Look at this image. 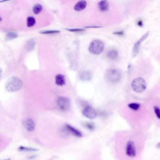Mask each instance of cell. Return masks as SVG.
I'll return each instance as SVG.
<instances>
[{
  "label": "cell",
  "mask_w": 160,
  "mask_h": 160,
  "mask_svg": "<svg viewBox=\"0 0 160 160\" xmlns=\"http://www.w3.org/2000/svg\"><path fill=\"white\" fill-rule=\"evenodd\" d=\"M1 75H2V70H1V69L0 68V79L1 78Z\"/></svg>",
  "instance_id": "f1b7e54d"
},
{
  "label": "cell",
  "mask_w": 160,
  "mask_h": 160,
  "mask_svg": "<svg viewBox=\"0 0 160 160\" xmlns=\"http://www.w3.org/2000/svg\"><path fill=\"white\" fill-rule=\"evenodd\" d=\"M107 57L111 60H116L118 58V57H119L118 51L115 49L111 50L108 53Z\"/></svg>",
  "instance_id": "5bb4252c"
},
{
  "label": "cell",
  "mask_w": 160,
  "mask_h": 160,
  "mask_svg": "<svg viewBox=\"0 0 160 160\" xmlns=\"http://www.w3.org/2000/svg\"><path fill=\"white\" fill-rule=\"evenodd\" d=\"M83 116L89 119H94L97 117V112L94 108L90 105H87L83 109L82 112Z\"/></svg>",
  "instance_id": "52a82bcc"
},
{
  "label": "cell",
  "mask_w": 160,
  "mask_h": 160,
  "mask_svg": "<svg viewBox=\"0 0 160 160\" xmlns=\"http://www.w3.org/2000/svg\"><path fill=\"white\" fill-rule=\"evenodd\" d=\"M128 107L131 110L137 111L140 108V104L137 103H131L128 105Z\"/></svg>",
  "instance_id": "ffe728a7"
},
{
  "label": "cell",
  "mask_w": 160,
  "mask_h": 160,
  "mask_svg": "<svg viewBox=\"0 0 160 160\" xmlns=\"http://www.w3.org/2000/svg\"><path fill=\"white\" fill-rule=\"evenodd\" d=\"M66 30H67V31H70V32H82V31H83L84 30L83 29H66Z\"/></svg>",
  "instance_id": "d4e9b609"
},
{
  "label": "cell",
  "mask_w": 160,
  "mask_h": 160,
  "mask_svg": "<svg viewBox=\"0 0 160 160\" xmlns=\"http://www.w3.org/2000/svg\"><path fill=\"white\" fill-rule=\"evenodd\" d=\"M137 25L138 26H140V27H142L143 26V22L141 20H139L137 22Z\"/></svg>",
  "instance_id": "484cf974"
},
{
  "label": "cell",
  "mask_w": 160,
  "mask_h": 160,
  "mask_svg": "<svg viewBox=\"0 0 160 160\" xmlns=\"http://www.w3.org/2000/svg\"><path fill=\"white\" fill-rule=\"evenodd\" d=\"M57 105L60 110L63 111H67L70 108V101L69 99L65 97H59L57 100Z\"/></svg>",
  "instance_id": "5b68a950"
},
{
  "label": "cell",
  "mask_w": 160,
  "mask_h": 160,
  "mask_svg": "<svg viewBox=\"0 0 160 160\" xmlns=\"http://www.w3.org/2000/svg\"><path fill=\"white\" fill-rule=\"evenodd\" d=\"M23 124L26 130L29 132H33L35 129V123L32 118H26L23 120Z\"/></svg>",
  "instance_id": "9c48e42d"
},
{
  "label": "cell",
  "mask_w": 160,
  "mask_h": 160,
  "mask_svg": "<svg viewBox=\"0 0 160 160\" xmlns=\"http://www.w3.org/2000/svg\"><path fill=\"white\" fill-rule=\"evenodd\" d=\"M126 154L129 157L134 158L137 155V149L135 142L133 141H127L126 147Z\"/></svg>",
  "instance_id": "8992f818"
},
{
  "label": "cell",
  "mask_w": 160,
  "mask_h": 160,
  "mask_svg": "<svg viewBox=\"0 0 160 160\" xmlns=\"http://www.w3.org/2000/svg\"><path fill=\"white\" fill-rule=\"evenodd\" d=\"M1 21V17H0V21Z\"/></svg>",
  "instance_id": "4dcf8cb0"
},
{
  "label": "cell",
  "mask_w": 160,
  "mask_h": 160,
  "mask_svg": "<svg viewBox=\"0 0 160 160\" xmlns=\"http://www.w3.org/2000/svg\"><path fill=\"white\" fill-rule=\"evenodd\" d=\"M10 160V159H8V160Z\"/></svg>",
  "instance_id": "1f68e13d"
},
{
  "label": "cell",
  "mask_w": 160,
  "mask_h": 160,
  "mask_svg": "<svg viewBox=\"0 0 160 160\" xmlns=\"http://www.w3.org/2000/svg\"><path fill=\"white\" fill-rule=\"evenodd\" d=\"M36 19L33 17H29L27 19V26L28 27H32L36 24Z\"/></svg>",
  "instance_id": "d6986e66"
},
{
  "label": "cell",
  "mask_w": 160,
  "mask_h": 160,
  "mask_svg": "<svg viewBox=\"0 0 160 160\" xmlns=\"http://www.w3.org/2000/svg\"><path fill=\"white\" fill-rule=\"evenodd\" d=\"M17 34L13 32H9L7 34L5 37V40L6 41H11L17 38Z\"/></svg>",
  "instance_id": "e0dca14e"
},
{
  "label": "cell",
  "mask_w": 160,
  "mask_h": 160,
  "mask_svg": "<svg viewBox=\"0 0 160 160\" xmlns=\"http://www.w3.org/2000/svg\"><path fill=\"white\" fill-rule=\"evenodd\" d=\"M66 131L70 134H72L76 137L81 138L82 136V134L78 130L76 129L75 127H73L69 124H66L65 126Z\"/></svg>",
  "instance_id": "30bf717a"
},
{
  "label": "cell",
  "mask_w": 160,
  "mask_h": 160,
  "mask_svg": "<svg viewBox=\"0 0 160 160\" xmlns=\"http://www.w3.org/2000/svg\"><path fill=\"white\" fill-rule=\"evenodd\" d=\"M85 126L87 129L90 130H92L94 129L95 126L92 123H85Z\"/></svg>",
  "instance_id": "cb8c5ba5"
},
{
  "label": "cell",
  "mask_w": 160,
  "mask_h": 160,
  "mask_svg": "<svg viewBox=\"0 0 160 160\" xmlns=\"http://www.w3.org/2000/svg\"><path fill=\"white\" fill-rule=\"evenodd\" d=\"M157 148H160V143H158V144H157Z\"/></svg>",
  "instance_id": "f546056e"
},
{
  "label": "cell",
  "mask_w": 160,
  "mask_h": 160,
  "mask_svg": "<svg viewBox=\"0 0 160 160\" xmlns=\"http://www.w3.org/2000/svg\"><path fill=\"white\" fill-rule=\"evenodd\" d=\"M131 87L133 90L137 93H141L147 88V83L143 78H136L132 81Z\"/></svg>",
  "instance_id": "3957f363"
},
{
  "label": "cell",
  "mask_w": 160,
  "mask_h": 160,
  "mask_svg": "<svg viewBox=\"0 0 160 160\" xmlns=\"http://www.w3.org/2000/svg\"><path fill=\"white\" fill-rule=\"evenodd\" d=\"M43 10V7L40 4H37L33 8V12L35 14L38 15Z\"/></svg>",
  "instance_id": "ac0fdd59"
},
{
  "label": "cell",
  "mask_w": 160,
  "mask_h": 160,
  "mask_svg": "<svg viewBox=\"0 0 160 160\" xmlns=\"http://www.w3.org/2000/svg\"><path fill=\"white\" fill-rule=\"evenodd\" d=\"M104 43L102 41L95 39L92 41L89 47V50L91 54H99L104 51Z\"/></svg>",
  "instance_id": "277c9868"
},
{
  "label": "cell",
  "mask_w": 160,
  "mask_h": 160,
  "mask_svg": "<svg viewBox=\"0 0 160 160\" xmlns=\"http://www.w3.org/2000/svg\"><path fill=\"white\" fill-rule=\"evenodd\" d=\"M86 6H87V2L85 1H81L76 3L74 6V10L76 11H81L84 10Z\"/></svg>",
  "instance_id": "4fadbf2b"
},
{
  "label": "cell",
  "mask_w": 160,
  "mask_h": 160,
  "mask_svg": "<svg viewBox=\"0 0 160 160\" xmlns=\"http://www.w3.org/2000/svg\"><path fill=\"white\" fill-rule=\"evenodd\" d=\"M81 80L83 81H89L92 79V74L91 72L85 71L82 73L80 77Z\"/></svg>",
  "instance_id": "9a60e30c"
},
{
  "label": "cell",
  "mask_w": 160,
  "mask_h": 160,
  "mask_svg": "<svg viewBox=\"0 0 160 160\" xmlns=\"http://www.w3.org/2000/svg\"><path fill=\"white\" fill-rule=\"evenodd\" d=\"M86 28H99L100 26H87V27H85Z\"/></svg>",
  "instance_id": "83f0119b"
},
{
  "label": "cell",
  "mask_w": 160,
  "mask_h": 160,
  "mask_svg": "<svg viewBox=\"0 0 160 160\" xmlns=\"http://www.w3.org/2000/svg\"><path fill=\"white\" fill-rule=\"evenodd\" d=\"M149 34V32H146L145 34L143 35V36L141 37V39L137 41V42L135 43L133 46V57H135L137 56V54L139 52V48L141 47V45L142 42H143V41H145L147 37L148 36Z\"/></svg>",
  "instance_id": "ba28073f"
},
{
  "label": "cell",
  "mask_w": 160,
  "mask_h": 160,
  "mask_svg": "<svg viewBox=\"0 0 160 160\" xmlns=\"http://www.w3.org/2000/svg\"><path fill=\"white\" fill-rule=\"evenodd\" d=\"M115 34L119 35H122L124 34L123 32L122 31H120V32H117L114 33Z\"/></svg>",
  "instance_id": "4316f807"
},
{
  "label": "cell",
  "mask_w": 160,
  "mask_h": 160,
  "mask_svg": "<svg viewBox=\"0 0 160 160\" xmlns=\"http://www.w3.org/2000/svg\"><path fill=\"white\" fill-rule=\"evenodd\" d=\"M55 83L59 86H63L66 84V79L63 75L58 74L55 77Z\"/></svg>",
  "instance_id": "7c38bea8"
},
{
  "label": "cell",
  "mask_w": 160,
  "mask_h": 160,
  "mask_svg": "<svg viewBox=\"0 0 160 160\" xmlns=\"http://www.w3.org/2000/svg\"><path fill=\"white\" fill-rule=\"evenodd\" d=\"M23 86V82L16 77H12L7 80L5 88L10 92H14L20 90Z\"/></svg>",
  "instance_id": "6da1fadb"
},
{
  "label": "cell",
  "mask_w": 160,
  "mask_h": 160,
  "mask_svg": "<svg viewBox=\"0 0 160 160\" xmlns=\"http://www.w3.org/2000/svg\"><path fill=\"white\" fill-rule=\"evenodd\" d=\"M60 31L58 30H48V31H44L41 32V34H57L60 33Z\"/></svg>",
  "instance_id": "7402d4cb"
},
{
  "label": "cell",
  "mask_w": 160,
  "mask_h": 160,
  "mask_svg": "<svg viewBox=\"0 0 160 160\" xmlns=\"http://www.w3.org/2000/svg\"><path fill=\"white\" fill-rule=\"evenodd\" d=\"M35 46V41L33 39H30L27 42L26 44V48L28 51L32 50Z\"/></svg>",
  "instance_id": "2e32d148"
},
{
  "label": "cell",
  "mask_w": 160,
  "mask_h": 160,
  "mask_svg": "<svg viewBox=\"0 0 160 160\" xmlns=\"http://www.w3.org/2000/svg\"><path fill=\"white\" fill-rule=\"evenodd\" d=\"M19 150L22 151H38V149L33 148H28V147H20L19 148Z\"/></svg>",
  "instance_id": "44dd1931"
},
{
  "label": "cell",
  "mask_w": 160,
  "mask_h": 160,
  "mask_svg": "<svg viewBox=\"0 0 160 160\" xmlns=\"http://www.w3.org/2000/svg\"><path fill=\"white\" fill-rule=\"evenodd\" d=\"M99 10L102 12H105L109 9V4L107 1H101L98 3Z\"/></svg>",
  "instance_id": "8fae6325"
},
{
  "label": "cell",
  "mask_w": 160,
  "mask_h": 160,
  "mask_svg": "<svg viewBox=\"0 0 160 160\" xmlns=\"http://www.w3.org/2000/svg\"><path fill=\"white\" fill-rule=\"evenodd\" d=\"M105 77L108 82L115 84L119 81L121 78V73L117 69H110L106 72Z\"/></svg>",
  "instance_id": "7a4b0ae2"
},
{
  "label": "cell",
  "mask_w": 160,
  "mask_h": 160,
  "mask_svg": "<svg viewBox=\"0 0 160 160\" xmlns=\"http://www.w3.org/2000/svg\"><path fill=\"white\" fill-rule=\"evenodd\" d=\"M154 112L158 119L160 120V108L157 106H155L154 108Z\"/></svg>",
  "instance_id": "603a6c76"
}]
</instances>
